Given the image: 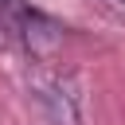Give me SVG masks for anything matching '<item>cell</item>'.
<instances>
[{"instance_id":"obj_1","label":"cell","mask_w":125,"mask_h":125,"mask_svg":"<svg viewBox=\"0 0 125 125\" xmlns=\"http://www.w3.org/2000/svg\"><path fill=\"white\" fill-rule=\"evenodd\" d=\"M117 4H125V0H117Z\"/></svg>"}]
</instances>
